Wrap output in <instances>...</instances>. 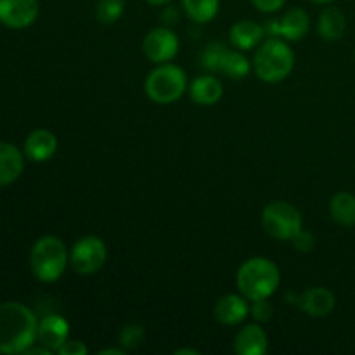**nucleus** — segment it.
<instances>
[{
	"label": "nucleus",
	"mask_w": 355,
	"mask_h": 355,
	"mask_svg": "<svg viewBox=\"0 0 355 355\" xmlns=\"http://www.w3.org/2000/svg\"><path fill=\"white\" fill-rule=\"evenodd\" d=\"M38 319L19 302L0 304V354H24L37 342Z\"/></svg>",
	"instance_id": "f257e3e1"
},
{
	"label": "nucleus",
	"mask_w": 355,
	"mask_h": 355,
	"mask_svg": "<svg viewBox=\"0 0 355 355\" xmlns=\"http://www.w3.org/2000/svg\"><path fill=\"white\" fill-rule=\"evenodd\" d=\"M281 283V272L276 262L266 257H253L241 263L236 274L239 293L250 302L270 298Z\"/></svg>",
	"instance_id": "f03ea898"
},
{
	"label": "nucleus",
	"mask_w": 355,
	"mask_h": 355,
	"mask_svg": "<svg viewBox=\"0 0 355 355\" xmlns=\"http://www.w3.org/2000/svg\"><path fill=\"white\" fill-rule=\"evenodd\" d=\"M295 68V54L290 45L279 37H270L257 47L253 69L266 83H279L291 75Z\"/></svg>",
	"instance_id": "7ed1b4c3"
},
{
	"label": "nucleus",
	"mask_w": 355,
	"mask_h": 355,
	"mask_svg": "<svg viewBox=\"0 0 355 355\" xmlns=\"http://www.w3.org/2000/svg\"><path fill=\"white\" fill-rule=\"evenodd\" d=\"M69 253L62 239L44 236L37 239L30 252V267L33 276L42 283H55L66 272Z\"/></svg>",
	"instance_id": "20e7f679"
},
{
	"label": "nucleus",
	"mask_w": 355,
	"mask_h": 355,
	"mask_svg": "<svg viewBox=\"0 0 355 355\" xmlns=\"http://www.w3.org/2000/svg\"><path fill=\"white\" fill-rule=\"evenodd\" d=\"M189 89L187 75L177 64H159L148 73L144 82V92L153 103L172 104L179 101Z\"/></svg>",
	"instance_id": "39448f33"
},
{
	"label": "nucleus",
	"mask_w": 355,
	"mask_h": 355,
	"mask_svg": "<svg viewBox=\"0 0 355 355\" xmlns=\"http://www.w3.org/2000/svg\"><path fill=\"white\" fill-rule=\"evenodd\" d=\"M262 227L270 238L291 241L304 229V217L288 201H272L262 211Z\"/></svg>",
	"instance_id": "423d86ee"
},
{
	"label": "nucleus",
	"mask_w": 355,
	"mask_h": 355,
	"mask_svg": "<svg viewBox=\"0 0 355 355\" xmlns=\"http://www.w3.org/2000/svg\"><path fill=\"white\" fill-rule=\"evenodd\" d=\"M107 260L106 243L99 236H83L76 239L69 252V266L80 276H92L99 272Z\"/></svg>",
	"instance_id": "0eeeda50"
},
{
	"label": "nucleus",
	"mask_w": 355,
	"mask_h": 355,
	"mask_svg": "<svg viewBox=\"0 0 355 355\" xmlns=\"http://www.w3.org/2000/svg\"><path fill=\"white\" fill-rule=\"evenodd\" d=\"M180 42L175 31L170 28H153L142 42V51L148 61L155 64H165L170 62L177 54H179Z\"/></svg>",
	"instance_id": "6e6552de"
},
{
	"label": "nucleus",
	"mask_w": 355,
	"mask_h": 355,
	"mask_svg": "<svg viewBox=\"0 0 355 355\" xmlns=\"http://www.w3.org/2000/svg\"><path fill=\"white\" fill-rule=\"evenodd\" d=\"M311 30V17L300 7L288 9L279 19L269 21L267 31L270 37H281L288 42H298Z\"/></svg>",
	"instance_id": "1a4fd4ad"
},
{
	"label": "nucleus",
	"mask_w": 355,
	"mask_h": 355,
	"mask_svg": "<svg viewBox=\"0 0 355 355\" xmlns=\"http://www.w3.org/2000/svg\"><path fill=\"white\" fill-rule=\"evenodd\" d=\"M40 14L38 0H0V23L12 30H24Z\"/></svg>",
	"instance_id": "9d476101"
},
{
	"label": "nucleus",
	"mask_w": 355,
	"mask_h": 355,
	"mask_svg": "<svg viewBox=\"0 0 355 355\" xmlns=\"http://www.w3.org/2000/svg\"><path fill=\"white\" fill-rule=\"evenodd\" d=\"M69 338V322L59 314H47L38 321L37 342L51 352H58Z\"/></svg>",
	"instance_id": "9b49d317"
},
{
	"label": "nucleus",
	"mask_w": 355,
	"mask_h": 355,
	"mask_svg": "<svg viewBox=\"0 0 355 355\" xmlns=\"http://www.w3.org/2000/svg\"><path fill=\"white\" fill-rule=\"evenodd\" d=\"M250 304L241 293L224 295L217 300L214 307V315L220 324L224 326H238L245 322L250 315Z\"/></svg>",
	"instance_id": "f8f14e48"
},
{
	"label": "nucleus",
	"mask_w": 355,
	"mask_h": 355,
	"mask_svg": "<svg viewBox=\"0 0 355 355\" xmlns=\"http://www.w3.org/2000/svg\"><path fill=\"white\" fill-rule=\"evenodd\" d=\"M232 349L238 355H266L269 352V338L262 326L252 322L236 333Z\"/></svg>",
	"instance_id": "ddd939ff"
},
{
	"label": "nucleus",
	"mask_w": 355,
	"mask_h": 355,
	"mask_svg": "<svg viewBox=\"0 0 355 355\" xmlns=\"http://www.w3.org/2000/svg\"><path fill=\"white\" fill-rule=\"evenodd\" d=\"M58 151V137L47 128H37L24 141V155L30 162L44 163Z\"/></svg>",
	"instance_id": "4468645a"
},
{
	"label": "nucleus",
	"mask_w": 355,
	"mask_h": 355,
	"mask_svg": "<svg viewBox=\"0 0 355 355\" xmlns=\"http://www.w3.org/2000/svg\"><path fill=\"white\" fill-rule=\"evenodd\" d=\"M24 170V156L10 142H0V187L10 186Z\"/></svg>",
	"instance_id": "2eb2a0df"
},
{
	"label": "nucleus",
	"mask_w": 355,
	"mask_h": 355,
	"mask_svg": "<svg viewBox=\"0 0 355 355\" xmlns=\"http://www.w3.org/2000/svg\"><path fill=\"white\" fill-rule=\"evenodd\" d=\"M266 30L259 23L250 19H241L234 23L229 30V40L238 51H252L257 49L263 40Z\"/></svg>",
	"instance_id": "dca6fc26"
},
{
	"label": "nucleus",
	"mask_w": 355,
	"mask_h": 355,
	"mask_svg": "<svg viewBox=\"0 0 355 355\" xmlns=\"http://www.w3.org/2000/svg\"><path fill=\"white\" fill-rule=\"evenodd\" d=\"M189 96L200 106H214L224 96V85L217 76L201 75L189 85Z\"/></svg>",
	"instance_id": "f3484780"
},
{
	"label": "nucleus",
	"mask_w": 355,
	"mask_h": 355,
	"mask_svg": "<svg viewBox=\"0 0 355 355\" xmlns=\"http://www.w3.org/2000/svg\"><path fill=\"white\" fill-rule=\"evenodd\" d=\"M335 295L331 290L324 286H314L309 288L304 295H302V309L307 312L311 318H326L335 309Z\"/></svg>",
	"instance_id": "a211bd4d"
},
{
	"label": "nucleus",
	"mask_w": 355,
	"mask_h": 355,
	"mask_svg": "<svg viewBox=\"0 0 355 355\" xmlns=\"http://www.w3.org/2000/svg\"><path fill=\"white\" fill-rule=\"evenodd\" d=\"M347 30L345 14L338 7H326L318 19V31L326 42H336Z\"/></svg>",
	"instance_id": "6ab92c4d"
},
{
	"label": "nucleus",
	"mask_w": 355,
	"mask_h": 355,
	"mask_svg": "<svg viewBox=\"0 0 355 355\" xmlns=\"http://www.w3.org/2000/svg\"><path fill=\"white\" fill-rule=\"evenodd\" d=\"M329 215L336 224L343 227L355 225V196L347 191H340L329 201Z\"/></svg>",
	"instance_id": "aec40b11"
},
{
	"label": "nucleus",
	"mask_w": 355,
	"mask_h": 355,
	"mask_svg": "<svg viewBox=\"0 0 355 355\" xmlns=\"http://www.w3.org/2000/svg\"><path fill=\"white\" fill-rule=\"evenodd\" d=\"M184 12L198 24L210 23L220 9V0H182Z\"/></svg>",
	"instance_id": "412c9836"
},
{
	"label": "nucleus",
	"mask_w": 355,
	"mask_h": 355,
	"mask_svg": "<svg viewBox=\"0 0 355 355\" xmlns=\"http://www.w3.org/2000/svg\"><path fill=\"white\" fill-rule=\"evenodd\" d=\"M250 68H252V62L243 54V51H231V49L225 51L220 73L232 80H243L250 73Z\"/></svg>",
	"instance_id": "4be33fe9"
},
{
	"label": "nucleus",
	"mask_w": 355,
	"mask_h": 355,
	"mask_svg": "<svg viewBox=\"0 0 355 355\" xmlns=\"http://www.w3.org/2000/svg\"><path fill=\"white\" fill-rule=\"evenodd\" d=\"M125 0H99L96 7L97 19L103 24H113L123 16Z\"/></svg>",
	"instance_id": "5701e85b"
},
{
	"label": "nucleus",
	"mask_w": 355,
	"mask_h": 355,
	"mask_svg": "<svg viewBox=\"0 0 355 355\" xmlns=\"http://www.w3.org/2000/svg\"><path fill=\"white\" fill-rule=\"evenodd\" d=\"M227 47L224 44H218V42H211L207 47L203 49V54H201V64L205 69L211 73H220L222 61H224V55Z\"/></svg>",
	"instance_id": "b1692460"
},
{
	"label": "nucleus",
	"mask_w": 355,
	"mask_h": 355,
	"mask_svg": "<svg viewBox=\"0 0 355 355\" xmlns=\"http://www.w3.org/2000/svg\"><path fill=\"white\" fill-rule=\"evenodd\" d=\"M121 347L125 350H134L144 342V328L139 324H127L125 328H121L120 335H118Z\"/></svg>",
	"instance_id": "393cba45"
},
{
	"label": "nucleus",
	"mask_w": 355,
	"mask_h": 355,
	"mask_svg": "<svg viewBox=\"0 0 355 355\" xmlns=\"http://www.w3.org/2000/svg\"><path fill=\"white\" fill-rule=\"evenodd\" d=\"M250 315H253V319L259 322L269 321L272 318V305H270L269 298L252 302V305H250Z\"/></svg>",
	"instance_id": "a878e982"
},
{
	"label": "nucleus",
	"mask_w": 355,
	"mask_h": 355,
	"mask_svg": "<svg viewBox=\"0 0 355 355\" xmlns=\"http://www.w3.org/2000/svg\"><path fill=\"white\" fill-rule=\"evenodd\" d=\"M59 355H87L89 349L85 347V343L80 342V340H66L61 345V349L58 350Z\"/></svg>",
	"instance_id": "bb28decb"
},
{
	"label": "nucleus",
	"mask_w": 355,
	"mask_h": 355,
	"mask_svg": "<svg viewBox=\"0 0 355 355\" xmlns=\"http://www.w3.org/2000/svg\"><path fill=\"white\" fill-rule=\"evenodd\" d=\"M291 241H293V246L298 250V252L307 253L314 248V236H312L309 231H304V229H302V231L298 232Z\"/></svg>",
	"instance_id": "cd10ccee"
},
{
	"label": "nucleus",
	"mask_w": 355,
	"mask_h": 355,
	"mask_svg": "<svg viewBox=\"0 0 355 355\" xmlns=\"http://www.w3.org/2000/svg\"><path fill=\"white\" fill-rule=\"evenodd\" d=\"M286 2L288 0H252L255 9L263 14L277 12V10H281L284 6H286Z\"/></svg>",
	"instance_id": "c85d7f7f"
},
{
	"label": "nucleus",
	"mask_w": 355,
	"mask_h": 355,
	"mask_svg": "<svg viewBox=\"0 0 355 355\" xmlns=\"http://www.w3.org/2000/svg\"><path fill=\"white\" fill-rule=\"evenodd\" d=\"M125 355L127 354V350L125 349H104V350H101L99 352V355Z\"/></svg>",
	"instance_id": "c756f323"
},
{
	"label": "nucleus",
	"mask_w": 355,
	"mask_h": 355,
	"mask_svg": "<svg viewBox=\"0 0 355 355\" xmlns=\"http://www.w3.org/2000/svg\"><path fill=\"white\" fill-rule=\"evenodd\" d=\"M175 355H200V350L196 349H179L173 352Z\"/></svg>",
	"instance_id": "7c9ffc66"
},
{
	"label": "nucleus",
	"mask_w": 355,
	"mask_h": 355,
	"mask_svg": "<svg viewBox=\"0 0 355 355\" xmlns=\"http://www.w3.org/2000/svg\"><path fill=\"white\" fill-rule=\"evenodd\" d=\"M146 2H148V3H151V6H156V7H159V6H166V3H168V2H172V0H146Z\"/></svg>",
	"instance_id": "2f4dec72"
},
{
	"label": "nucleus",
	"mask_w": 355,
	"mask_h": 355,
	"mask_svg": "<svg viewBox=\"0 0 355 355\" xmlns=\"http://www.w3.org/2000/svg\"><path fill=\"white\" fill-rule=\"evenodd\" d=\"M312 3H315V6H326V3H331L333 0H311Z\"/></svg>",
	"instance_id": "473e14b6"
}]
</instances>
